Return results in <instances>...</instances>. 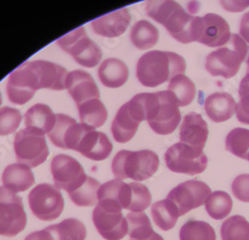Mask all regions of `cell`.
Returning a JSON list of instances; mask_svg holds the SVG:
<instances>
[{"instance_id":"cell-1","label":"cell","mask_w":249,"mask_h":240,"mask_svg":"<svg viewBox=\"0 0 249 240\" xmlns=\"http://www.w3.org/2000/svg\"><path fill=\"white\" fill-rule=\"evenodd\" d=\"M147 14L164 26L177 41L189 44L197 40L199 16H193L176 1H149Z\"/></svg>"},{"instance_id":"cell-2","label":"cell","mask_w":249,"mask_h":240,"mask_svg":"<svg viewBox=\"0 0 249 240\" xmlns=\"http://www.w3.org/2000/svg\"><path fill=\"white\" fill-rule=\"evenodd\" d=\"M183 57L169 51L154 50L143 54L137 64V78L146 87H158L185 72Z\"/></svg>"},{"instance_id":"cell-3","label":"cell","mask_w":249,"mask_h":240,"mask_svg":"<svg viewBox=\"0 0 249 240\" xmlns=\"http://www.w3.org/2000/svg\"><path fill=\"white\" fill-rule=\"evenodd\" d=\"M146 121L158 135H170L178 128L181 115L174 94L170 91L141 93Z\"/></svg>"},{"instance_id":"cell-4","label":"cell","mask_w":249,"mask_h":240,"mask_svg":"<svg viewBox=\"0 0 249 240\" xmlns=\"http://www.w3.org/2000/svg\"><path fill=\"white\" fill-rule=\"evenodd\" d=\"M160 159L156 153L150 150L138 152L120 151L112 162V171L117 179L131 178L142 182L152 177L158 171Z\"/></svg>"},{"instance_id":"cell-5","label":"cell","mask_w":249,"mask_h":240,"mask_svg":"<svg viewBox=\"0 0 249 240\" xmlns=\"http://www.w3.org/2000/svg\"><path fill=\"white\" fill-rule=\"evenodd\" d=\"M248 46L237 34H231L224 47L213 51L206 57L205 68L212 76L231 79L234 77L247 57Z\"/></svg>"},{"instance_id":"cell-6","label":"cell","mask_w":249,"mask_h":240,"mask_svg":"<svg viewBox=\"0 0 249 240\" xmlns=\"http://www.w3.org/2000/svg\"><path fill=\"white\" fill-rule=\"evenodd\" d=\"M14 152L19 164L29 168L43 164L49 154L45 134L30 128L19 131L14 138Z\"/></svg>"},{"instance_id":"cell-7","label":"cell","mask_w":249,"mask_h":240,"mask_svg":"<svg viewBox=\"0 0 249 240\" xmlns=\"http://www.w3.org/2000/svg\"><path fill=\"white\" fill-rule=\"evenodd\" d=\"M60 48L70 54L80 65L93 68L102 59L101 48L88 37L84 27H79L57 39Z\"/></svg>"},{"instance_id":"cell-8","label":"cell","mask_w":249,"mask_h":240,"mask_svg":"<svg viewBox=\"0 0 249 240\" xmlns=\"http://www.w3.org/2000/svg\"><path fill=\"white\" fill-rule=\"evenodd\" d=\"M27 224V215L22 198L0 187V235L13 237L22 232Z\"/></svg>"},{"instance_id":"cell-9","label":"cell","mask_w":249,"mask_h":240,"mask_svg":"<svg viewBox=\"0 0 249 240\" xmlns=\"http://www.w3.org/2000/svg\"><path fill=\"white\" fill-rule=\"evenodd\" d=\"M28 203L33 214L43 222L58 218L64 209V198L59 189L50 184L36 186L28 195Z\"/></svg>"},{"instance_id":"cell-10","label":"cell","mask_w":249,"mask_h":240,"mask_svg":"<svg viewBox=\"0 0 249 240\" xmlns=\"http://www.w3.org/2000/svg\"><path fill=\"white\" fill-rule=\"evenodd\" d=\"M165 165L178 173L196 175L205 171L209 158L203 151L196 150L183 143H177L164 154Z\"/></svg>"},{"instance_id":"cell-11","label":"cell","mask_w":249,"mask_h":240,"mask_svg":"<svg viewBox=\"0 0 249 240\" xmlns=\"http://www.w3.org/2000/svg\"><path fill=\"white\" fill-rule=\"evenodd\" d=\"M39 89V78L32 61L20 65L8 77L6 92L9 101L13 104H26Z\"/></svg>"},{"instance_id":"cell-12","label":"cell","mask_w":249,"mask_h":240,"mask_svg":"<svg viewBox=\"0 0 249 240\" xmlns=\"http://www.w3.org/2000/svg\"><path fill=\"white\" fill-rule=\"evenodd\" d=\"M146 120L140 94L124 104L118 111L112 123V134L118 143H128L136 135L141 122Z\"/></svg>"},{"instance_id":"cell-13","label":"cell","mask_w":249,"mask_h":240,"mask_svg":"<svg viewBox=\"0 0 249 240\" xmlns=\"http://www.w3.org/2000/svg\"><path fill=\"white\" fill-rule=\"evenodd\" d=\"M51 173L55 187L68 193L82 187L88 177L77 159L62 154L53 157L51 162Z\"/></svg>"},{"instance_id":"cell-14","label":"cell","mask_w":249,"mask_h":240,"mask_svg":"<svg viewBox=\"0 0 249 240\" xmlns=\"http://www.w3.org/2000/svg\"><path fill=\"white\" fill-rule=\"evenodd\" d=\"M212 194L211 188L205 183L193 179L184 182L173 189L167 196V199L174 204L182 216L205 204V201Z\"/></svg>"},{"instance_id":"cell-15","label":"cell","mask_w":249,"mask_h":240,"mask_svg":"<svg viewBox=\"0 0 249 240\" xmlns=\"http://www.w3.org/2000/svg\"><path fill=\"white\" fill-rule=\"evenodd\" d=\"M89 128L84 124H78L67 115L57 114L55 126L48 137L56 147L75 151L82 136Z\"/></svg>"},{"instance_id":"cell-16","label":"cell","mask_w":249,"mask_h":240,"mask_svg":"<svg viewBox=\"0 0 249 240\" xmlns=\"http://www.w3.org/2000/svg\"><path fill=\"white\" fill-rule=\"evenodd\" d=\"M231 28L220 15L207 13L200 17L196 42L209 47H220L230 41Z\"/></svg>"},{"instance_id":"cell-17","label":"cell","mask_w":249,"mask_h":240,"mask_svg":"<svg viewBox=\"0 0 249 240\" xmlns=\"http://www.w3.org/2000/svg\"><path fill=\"white\" fill-rule=\"evenodd\" d=\"M93 223L106 240H121L128 233V222L122 211L108 210L98 205L93 211Z\"/></svg>"},{"instance_id":"cell-18","label":"cell","mask_w":249,"mask_h":240,"mask_svg":"<svg viewBox=\"0 0 249 240\" xmlns=\"http://www.w3.org/2000/svg\"><path fill=\"white\" fill-rule=\"evenodd\" d=\"M65 88L78 105L92 99H99L100 91L93 77L83 70H75L68 73Z\"/></svg>"},{"instance_id":"cell-19","label":"cell","mask_w":249,"mask_h":240,"mask_svg":"<svg viewBox=\"0 0 249 240\" xmlns=\"http://www.w3.org/2000/svg\"><path fill=\"white\" fill-rule=\"evenodd\" d=\"M207 137H209V127L202 116L196 112L186 114L180 126V143L196 150L203 151Z\"/></svg>"},{"instance_id":"cell-20","label":"cell","mask_w":249,"mask_h":240,"mask_svg":"<svg viewBox=\"0 0 249 240\" xmlns=\"http://www.w3.org/2000/svg\"><path fill=\"white\" fill-rule=\"evenodd\" d=\"M113 150V145L109 137L95 129H88L82 136L76 151L81 154L92 159V161H103L107 158Z\"/></svg>"},{"instance_id":"cell-21","label":"cell","mask_w":249,"mask_h":240,"mask_svg":"<svg viewBox=\"0 0 249 240\" xmlns=\"http://www.w3.org/2000/svg\"><path fill=\"white\" fill-rule=\"evenodd\" d=\"M131 22V14L127 7L102 15L91 22L94 32L98 35L114 38L127 30Z\"/></svg>"},{"instance_id":"cell-22","label":"cell","mask_w":249,"mask_h":240,"mask_svg":"<svg viewBox=\"0 0 249 240\" xmlns=\"http://www.w3.org/2000/svg\"><path fill=\"white\" fill-rule=\"evenodd\" d=\"M204 110L206 115L214 123L228 121L236 110V103L233 97L223 92L213 93L205 99Z\"/></svg>"},{"instance_id":"cell-23","label":"cell","mask_w":249,"mask_h":240,"mask_svg":"<svg viewBox=\"0 0 249 240\" xmlns=\"http://www.w3.org/2000/svg\"><path fill=\"white\" fill-rule=\"evenodd\" d=\"M33 64L39 77L41 89L58 91L65 89L68 72L64 67L44 60H35Z\"/></svg>"},{"instance_id":"cell-24","label":"cell","mask_w":249,"mask_h":240,"mask_svg":"<svg viewBox=\"0 0 249 240\" xmlns=\"http://www.w3.org/2000/svg\"><path fill=\"white\" fill-rule=\"evenodd\" d=\"M1 181L5 189L17 193L29 189L35 183V177L28 166L17 163L6 167Z\"/></svg>"},{"instance_id":"cell-25","label":"cell","mask_w":249,"mask_h":240,"mask_svg":"<svg viewBox=\"0 0 249 240\" xmlns=\"http://www.w3.org/2000/svg\"><path fill=\"white\" fill-rule=\"evenodd\" d=\"M98 76L104 86L119 88L128 81L129 69L122 60L108 58L100 65Z\"/></svg>"},{"instance_id":"cell-26","label":"cell","mask_w":249,"mask_h":240,"mask_svg":"<svg viewBox=\"0 0 249 240\" xmlns=\"http://www.w3.org/2000/svg\"><path fill=\"white\" fill-rule=\"evenodd\" d=\"M56 123V115L44 104H36L32 106L25 114L26 128L35 129L43 134H49Z\"/></svg>"},{"instance_id":"cell-27","label":"cell","mask_w":249,"mask_h":240,"mask_svg":"<svg viewBox=\"0 0 249 240\" xmlns=\"http://www.w3.org/2000/svg\"><path fill=\"white\" fill-rule=\"evenodd\" d=\"M81 124L92 129L102 127L108 119V112L99 99H92L78 105Z\"/></svg>"},{"instance_id":"cell-28","label":"cell","mask_w":249,"mask_h":240,"mask_svg":"<svg viewBox=\"0 0 249 240\" xmlns=\"http://www.w3.org/2000/svg\"><path fill=\"white\" fill-rule=\"evenodd\" d=\"M124 183L113 179L100 187L98 190V205L108 210L122 211V194Z\"/></svg>"},{"instance_id":"cell-29","label":"cell","mask_w":249,"mask_h":240,"mask_svg":"<svg viewBox=\"0 0 249 240\" xmlns=\"http://www.w3.org/2000/svg\"><path fill=\"white\" fill-rule=\"evenodd\" d=\"M130 38L138 49H150L159 41V30L148 20H140L132 27Z\"/></svg>"},{"instance_id":"cell-30","label":"cell","mask_w":249,"mask_h":240,"mask_svg":"<svg viewBox=\"0 0 249 240\" xmlns=\"http://www.w3.org/2000/svg\"><path fill=\"white\" fill-rule=\"evenodd\" d=\"M55 240H85L87 229L79 219L67 218L58 224L46 227Z\"/></svg>"},{"instance_id":"cell-31","label":"cell","mask_w":249,"mask_h":240,"mask_svg":"<svg viewBox=\"0 0 249 240\" xmlns=\"http://www.w3.org/2000/svg\"><path fill=\"white\" fill-rule=\"evenodd\" d=\"M151 212L154 223L163 231L173 229L179 217L177 207L167 198L154 204Z\"/></svg>"},{"instance_id":"cell-32","label":"cell","mask_w":249,"mask_h":240,"mask_svg":"<svg viewBox=\"0 0 249 240\" xmlns=\"http://www.w3.org/2000/svg\"><path fill=\"white\" fill-rule=\"evenodd\" d=\"M168 91L174 94L178 107L189 106L194 101L196 93L195 83L184 74L177 75L171 80Z\"/></svg>"},{"instance_id":"cell-33","label":"cell","mask_w":249,"mask_h":240,"mask_svg":"<svg viewBox=\"0 0 249 240\" xmlns=\"http://www.w3.org/2000/svg\"><path fill=\"white\" fill-rule=\"evenodd\" d=\"M232 206L233 203L231 195L221 190L213 192L205 201V209L207 213L215 221H221L228 216V214L231 212Z\"/></svg>"},{"instance_id":"cell-34","label":"cell","mask_w":249,"mask_h":240,"mask_svg":"<svg viewBox=\"0 0 249 240\" xmlns=\"http://www.w3.org/2000/svg\"><path fill=\"white\" fill-rule=\"evenodd\" d=\"M222 240H249V223L241 215H233L223 222L220 228Z\"/></svg>"},{"instance_id":"cell-35","label":"cell","mask_w":249,"mask_h":240,"mask_svg":"<svg viewBox=\"0 0 249 240\" xmlns=\"http://www.w3.org/2000/svg\"><path fill=\"white\" fill-rule=\"evenodd\" d=\"M180 240H216V234L212 225L205 222L189 221L179 231Z\"/></svg>"},{"instance_id":"cell-36","label":"cell","mask_w":249,"mask_h":240,"mask_svg":"<svg viewBox=\"0 0 249 240\" xmlns=\"http://www.w3.org/2000/svg\"><path fill=\"white\" fill-rule=\"evenodd\" d=\"M100 183L94 177L88 176L86 182L77 190L69 193L71 201L78 206H93L98 202Z\"/></svg>"},{"instance_id":"cell-37","label":"cell","mask_w":249,"mask_h":240,"mask_svg":"<svg viewBox=\"0 0 249 240\" xmlns=\"http://www.w3.org/2000/svg\"><path fill=\"white\" fill-rule=\"evenodd\" d=\"M225 148L234 155L247 159L249 156V130L235 128L231 131L225 139Z\"/></svg>"},{"instance_id":"cell-38","label":"cell","mask_w":249,"mask_h":240,"mask_svg":"<svg viewBox=\"0 0 249 240\" xmlns=\"http://www.w3.org/2000/svg\"><path fill=\"white\" fill-rule=\"evenodd\" d=\"M128 222V234L131 239H146L155 231L148 215L143 212H131L126 216Z\"/></svg>"},{"instance_id":"cell-39","label":"cell","mask_w":249,"mask_h":240,"mask_svg":"<svg viewBox=\"0 0 249 240\" xmlns=\"http://www.w3.org/2000/svg\"><path fill=\"white\" fill-rule=\"evenodd\" d=\"M152 203V194L149 189L140 183L129 184L128 203L126 209L132 212H142Z\"/></svg>"},{"instance_id":"cell-40","label":"cell","mask_w":249,"mask_h":240,"mask_svg":"<svg viewBox=\"0 0 249 240\" xmlns=\"http://www.w3.org/2000/svg\"><path fill=\"white\" fill-rule=\"evenodd\" d=\"M21 113L18 110L2 107L0 109V136H7L14 133L21 123Z\"/></svg>"},{"instance_id":"cell-41","label":"cell","mask_w":249,"mask_h":240,"mask_svg":"<svg viewBox=\"0 0 249 240\" xmlns=\"http://www.w3.org/2000/svg\"><path fill=\"white\" fill-rule=\"evenodd\" d=\"M240 101L236 104L237 120L245 125H249V83L241 81L238 90Z\"/></svg>"},{"instance_id":"cell-42","label":"cell","mask_w":249,"mask_h":240,"mask_svg":"<svg viewBox=\"0 0 249 240\" xmlns=\"http://www.w3.org/2000/svg\"><path fill=\"white\" fill-rule=\"evenodd\" d=\"M233 195L243 203H249V174L244 173L236 176L231 185Z\"/></svg>"},{"instance_id":"cell-43","label":"cell","mask_w":249,"mask_h":240,"mask_svg":"<svg viewBox=\"0 0 249 240\" xmlns=\"http://www.w3.org/2000/svg\"><path fill=\"white\" fill-rule=\"evenodd\" d=\"M220 4L231 12H240L249 6V1H221Z\"/></svg>"},{"instance_id":"cell-44","label":"cell","mask_w":249,"mask_h":240,"mask_svg":"<svg viewBox=\"0 0 249 240\" xmlns=\"http://www.w3.org/2000/svg\"><path fill=\"white\" fill-rule=\"evenodd\" d=\"M240 37L244 40L246 44H249V11L245 13L240 21V28H239Z\"/></svg>"},{"instance_id":"cell-45","label":"cell","mask_w":249,"mask_h":240,"mask_svg":"<svg viewBox=\"0 0 249 240\" xmlns=\"http://www.w3.org/2000/svg\"><path fill=\"white\" fill-rule=\"evenodd\" d=\"M24 240H55L51 232L45 228L43 230H39L30 233Z\"/></svg>"},{"instance_id":"cell-46","label":"cell","mask_w":249,"mask_h":240,"mask_svg":"<svg viewBox=\"0 0 249 240\" xmlns=\"http://www.w3.org/2000/svg\"><path fill=\"white\" fill-rule=\"evenodd\" d=\"M131 240H163V238L160 234L155 232L151 237L146 238V239H131Z\"/></svg>"},{"instance_id":"cell-47","label":"cell","mask_w":249,"mask_h":240,"mask_svg":"<svg viewBox=\"0 0 249 240\" xmlns=\"http://www.w3.org/2000/svg\"><path fill=\"white\" fill-rule=\"evenodd\" d=\"M246 64H247V69H246V76H245V77L242 79V81L249 83V55H248V57H247V60H246Z\"/></svg>"},{"instance_id":"cell-48","label":"cell","mask_w":249,"mask_h":240,"mask_svg":"<svg viewBox=\"0 0 249 240\" xmlns=\"http://www.w3.org/2000/svg\"><path fill=\"white\" fill-rule=\"evenodd\" d=\"M2 103V97H1V93H0V105Z\"/></svg>"},{"instance_id":"cell-49","label":"cell","mask_w":249,"mask_h":240,"mask_svg":"<svg viewBox=\"0 0 249 240\" xmlns=\"http://www.w3.org/2000/svg\"><path fill=\"white\" fill-rule=\"evenodd\" d=\"M247 161H249V156H248V158H247Z\"/></svg>"}]
</instances>
